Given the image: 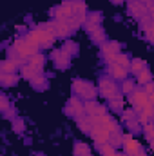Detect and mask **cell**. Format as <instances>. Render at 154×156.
Here are the masks:
<instances>
[{"instance_id": "cell-17", "label": "cell", "mask_w": 154, "mask_h": 156, "mask_svg": "<svg viewBox=\"0 0 154 156\" xmlns=\"http://www.w3.org/2000/svg\"><path fill=\"white\" fill-rule=\"evenodd\" d=\"M107 69H109L111 78H116V80H120V82L127 80V76H129V69H127V67H121V66L116 64V62H111Z\"/></svg>"}, {"instance_id": "cell-4", "label": "cell", "mask_w": 154, "mask_h": 156, "mask_svg": "<svg viewBox=\"0 0 154 156\" xmlns=\"http://www.w3.org/2000/svg\"><path fill=\"white\" fill-rule=\"evenodd\" d=\"M98 91L103 98L107 100H114L120 96V87L116 83L114 78H100V83H98Z\"/></svg>"}, {"instance_id": "cell-39", "label": "cell", "mask_w": 154, "mask_h": 156, "mask_svg": "<svg viewBox=\"0 0 154 156\" xmlns=\"http://www.w3.org/2000/svg\"><path fill=\"white\" fill-rule=\"evenodd\" d=\"M138 122H140V120H136V118H134V120H129V122H125V125H127L131 131H138V129H140V123H138Z\"/></svg>"}, {"instance_id": "cell-14", "label": "cell", "mask_w": 154, "mask_h": 156, "mask_svg": "<svg viewBox=\"0 0 154 156\" xmlns=\"http://www.w3.org/2000/svg\"><path fill=\"white\" fill-rule=\"evenodd\" d=\"M85 113H87V116H94V118L107 115L105 107L100 102H96V100H85Z\"/></svg>"}, {"instance_id": "cell-30", "label": "cell", "mask_w": 154, "mask_h": 156, "mask_svg": "<svg viewBox=\"0 0 154 156\" xmlns=\"http://www.w3.org/2000/svg\"><path fill=\"white\" fill-rule=\"evenodd\" d=\"M31 85H33L35 89H45V87H47V78L40 73L38 76H35L31 80Z\"/></svg>"}, {"instance_id": "cell-48", "label": "cell", "mask_w": 154, "mask_h": 156, "mask_svg": "<svg viewBox=\"0 0 154 156\" xmlns=\"http://www.w3.org/2000/svg\"><path fill=\"white\" fill-rule=\"evenodd\" d=\"M35 156H44V154H35Z\"/></svg>"}, {"instance_id": "cell-27", "label": "cell", "mask_w": 154, "mask_h": 156, "mask_svg": "<svg viewBox=\"0 0 154 156\" xmlns=\"http://www.w3.org/2000/svg\"><path fill=\"white\" fill-rule=\"evenodd\" d=\"M109 144H111L114 149H118L120 145H123V134H121V131H120V129H118V131H114V133H111Z\"/></svg>"}, {"instance_id": "cell-24", "label": "cell", "mask_w": 154, "mask_h": 156, "mask_svg": "<svg viewBox=\"0 0 154 156\" xmlns=\"http://www.w3.org/2000/svg\"><path fill=\"white\" fill-rule=\"evenodd\" d=\"M76 125H78V129H80L82 133L91 134V131H93V118H91V116L80 118V120H76Z\"/></svg>"}, {"instance_id": "cell-7", "label": "cell", "mask_w": 154, "mask_h": 156, "mask_svg": "<svg viewBox=\"0 0 154 156\" xmlns=\"http://www.w3.org/2000/svg\"><path fill=\"white\" fill-rule=\"evenodd\" d=\"M45 26L56 35V38H67L69 35H73V29L67 26L65 20H51V22H47Z\"/></svg>"}, {"instance_id": "cell-26", "label": "cell", "mask_w": 154, "mask_h": 156, "mask_svg": "<svg viewBox=\"0 0 154 156\" xmlns=\"http://www.w3.org/2000/svg\"><path fill=\"white\" fill-rule=\"evenodd\" d=\"M143 69H145V62H143L142 58H132V60H131V69H129V71H131L134 76H138Z\"/></svg>"}, {"instance_id": "cell-13", "label": "cell", "mask_w": 154, "mask_h": 156, "mask_svg": "<svg viewBox=\"0 0 154 156\" xmlns=\"http://www.w3.org/2000/svg\"><path fill=\"white\" fill-rule=\"evenodd\" d=\"M100 47H102V53H103V58L107 60V64H111V62L114 60V56L120 53V44L114 42V40L105 42V44H102Z\"/></svg>"}, {"instance_id": "cell-20", "label": "cell", "mask_w": 154, "mask_h": 156, "mask_svg": "<svg viewBox=\"0 0 154 156\" xmlns=\"http://www.w3.org/2000/svg\"><path fill=\"white\" fill-rule=\"evenodd\" d=\"M45 62H47V58L42 55V53H37L35 56H31L29 60H27V64L31 66V67H35L37 71L40 73H44V67H45Z\"/></svg>"}, {"instance_id": "cell-36", "label": "cell", "mask_w": 154, "mask_h": 156, "mask_svg": "<svg viewBox=\"0 0 154 156\" xmlns=\"http://www.w3.org/2000/svg\"><path fill=\"white\" fill-rule=\"evenodd\" d=\"M116 153V149L111 145V144H103V145H100V154L102 156H113Z\"/></svg>"}, {"instance_id": "cell-12", "label": "cell", "mask_w": 154, "mask_h": 156, "mask_svg": "<svg viewBox=\"0 0 154 156\" xmlns=\"http://www.w3.org/2000/svg\"><path fill=\"white\" fill-rule=\"evenodd\" d=\"M102 20H103V16H102L100 11H93V13H89V15H87V20H85V24H83L85 31H87V33L96 31L98 27H102Z\"/></svg>"}, {"instance_id": "cell-5", "label": "cell", "mask_w": 154, "mask_h": 156, "mask_svg": "<svg viewBox=\"0 0 154 156\" xmlns=\"http://www.w3.org/2000/svg\"><path fill=\"white\" fill-rule=\"evenodd\" d=\"M93 118V131H91V138L94 140V144L100 147V145H103V144H109V138H111V133L100 123V120L94 116Z\"/></svg>"}, {"instance_id": "cell-6", "label": "cell", "mask_w": 154, "mask_h": 156, "mask_svg": "<svg viewBox=\"0 0 154 156\" xmlns=\"http://www.w3.org/2000/svg\"><path fill=\"white\" fill-rule=\"evenodd\" d=\"M65 113H67V116L75 118V120L83 118V115H85V102H82V98H78V96H71L67 100V104H65Z\"/></svg>"}, {"instance_id": "cell-28", "label": "cell", "mask_w": 154, "mask_h": 156, "mask_svg": "<svg viewBox=\"0 0 154 156\" xmlns=\"http://www.w3.org/2000/svg\"><path fill=\"white\" fill-rule=\"evenodd\" d=\"M91 35V40L94 42V44H105V31H103V27H98L96 31H93V33H89Z\"/></svg>"}, {"instance_id": "cell-25", "label": "cell", "mask_w": 154, "mask_h": 156, "mask_svg": "<svg viewBox=\"0 0 154 156\" xmlns=\"http://www.w3.org/2000/svg\"><path fill=\"white\" fill-rule=\"evenodd\" d=\"M73 153L75 156H91V147L85 142H76L73 147Z\"/></svg>"}, {"instance_id": "cell-8", "label": "cell", "mask_w": 154, "mask_h": 156, "mask_svg": "<svg viewBox=\"0 0 154 156\" xmlns=\"http://www.w3.org/2000/svg\"><path fill=\"white\" fill-rule=\"evenodd\" d=\"M51 15H53V20H69L71 16H75L73 7H71V0H64L60 5H56L51 11Z\"/></svg>"}, {"instance_id": "cell-41", "label": "cell", "mask_w": 154, "mask_h": 156, "mask_svg": "<svg viewBox=\"0 0 154 156\" xmlns=\"http://www.w3.org/2000/svg\"><path fill=\"white\" fill-rule=\"evenodd\" d=\"M147 9H149V16H151V18H154V4H152V5H149Z\"/></svg>"}, {"instance_id": "cell-35", "label": "cell", "mask_w": 154, "mask_h": 156, "mask_svg": "<svg viewBox=\"0 0 154 156\" xmlns=\"http://www.w3.org/2000/svg\"><path fill=\"white\" fill-rule=\"evenodd\" d=\"M134 83L131 82V80H123V83H121V93L123 94H127V96H131L132 93H134Z\"/></svg>"}, {"instance_id": "cell-33", "label": "cell", "mask_w": 154, "mask_h": 156, "mask_svg": "<svg viewBox=\"0 0 154 156\" xmlns=\"http://www.w3.org/2000/svg\"><path fill=\"white\" fill-rule=\"evenodd\" d=\"M62 49H64L65 53H69L71 56H73V55H78V44L73 42V40H67V42L62 45Z\"/></svg>"}, {"instance_id": "cell-42", "label": "cell", "mask_w": 154, "mask_h": 156, "mask_svg": "<svg viewBox=\"0 0 154 156\" xmlns=\"http://www.w3.org/2000/svg\"><path fill=\"white\" fill-rule=\"evenodd\" d=\"M140 2H142V4H145L147 7H149V5H152V4H154V0H140Z\"/></svg>"}, {"instance_id": "cell-34", "label": "cell", "mask_w": 154, "mask_h": 156, "mask_svg": "<svg viewBox=\"0 0 154 156\" xmlns=\"http://www.w3.org/2000/svg\"><path fill=\"white\" fill-rule=\"evenodd\" d=\"M143 134H145V138H147L149 142H154V122L143 125Z\"/></svg>"}, {"instance_id": "cell-43", "label": "cell", "mask_w": 154, "mask_h": 156, "mask_svg": "<svg viewBox=\"0 0 154 156\" xmlns=\"http://www.w3.org/2000/svg\"><path fill=\"white\" fill-rule=\"evenodd\" d=\"M113 156H129V154H127V153H118V151H116Z\"/></svg>"}, {"instance_id": "cell-18", "label": "cell", "mask_w": 154, "mask_h": 156, "mask_svg": "<svg viewBox=\"0 0 154 156\" xmlns=\"http://www.w3.org/2000/svg\"><path fill=\"white\" fill-rule=\"evenodd\" d=\"M22 66H24L22 60L5 58L4 62H0V71H2V73H16L18 69H22Z\"/></svg>"}, {"instance_id": "cell-46", "label": "cell", "mask_w": 154, "mask_h": 156, "mask_svg": "<svg viewBox=\"0 0 154 156\" xmlns=\"http://www.w3.org/2000/svg\"><path fill=\"white\" fill-rule=\"evenodd\" d=\"M136 156H147V154H145V153L142 151V153H138V154H136Z\"/></svg>"}, {"instance_id": "cell-19", "label": "cell", "mask_w": 154, "mask_h": 156, "mask_svg": "<svg viewBox=\"0 0 154 156\" xmlns=\"http://www.w3.org/2000/svg\"><path fill=\"white\" fill-rule=\"evenodd\" d=\"M138 120H140V123H151V122H154V105L151 104V100H149V104L138 113Z\"/></svg>"}, {"instance_id": "cell-21", "label": "cell", "mask_w": 154, "mask_h": 156, "mask_svg": "<svg viewBox=\"0 0 154 156\" xmlns=\"http://www.w3.org/2000/svg\"><path fill=\"white\" fill-rule=\"evenodd\" d=\"M0 83L4 87H13L18 83V75L16 73H0Z\"/></svg>"}, {"instance_id": "cell-29", "label": "cell", "mask_w": 154, "mask_h": 156, "mask_svg": "<svg viewBox=\"0 0 154 156\" xmlns=\"http://www.w3.org/2000/svg\"><path fill=\"white\" fill-rule=\"evenodd\" d=\"M136 80H138V83H140V85H143V87H145L149 82H152V75H151V71L145 67V69H143V71L136 76Z\"/></svg>"}, {"instance_id": "cell-37", "label": "cell", "mask_w": 154, "mask_h": 156, "mask_svg": "<svg viewBox=\"0 0 154 156\" xmlns=\"http://www.w3.org/2000/svg\"><path fill=\"white\" fill-rule=\"evenodd\" d=\"M11 127H13V131H15V133H24L26 123H24V120H20V118H16V120L13 118V125H11Z\"/></svg>"}, {"instance_id": "cell-2", "label": "cell", "mask_w": 154, "mask_h": 156, "mask_svg": "<svg viewBox=\"0 0 154 156\" xmlns=\"http://www.w3.org/2000/svg\"><path fill=\"white\" fill-rule=\"evenodd\" d=\"M11 47L15 49V53L22 58V60H29L31 56H35L37 53H38V45L33 42V40H29L27 37H24V38H16L13 44H11Z\"/></svg>"}, {"instance_id": "cell-44", "label": "cell", "mask_w": 154, "mask_h": 156, "mask_svg": "<svg viewBox=\"0 0 154 156\" xmlns=\"http://www.w3.org/2000/svg\"><path fill=\"white\" fill-rule=\"evenodd\" d=\"M149 100H151V104L154 105V93H151V94H149Z\"/></svg>"}, {"instance_id": "cell-1", "label": "cell", "mask_w": 154, "mask_h": 156, "mask_svg": "<svg viewBox=\"0 0 154 156\" xmlns=\"http://www.w3.org/2000/svg\"><path fill=\"white\" fill-rule=\"evenodd\" d=\"M26 37H27L29 40H33L38 47H44V49L51 47V45L54 44V40H56V35H54L45 24H42V26H38V27L31 29Z\"/></svg>"}, {"instance_id": "cell-49", "label": "cell", "mask_w": 154, "mask_h": 156, "mask_svg": "<svg viewBox=\"0 0 154 156\" xmlns=\"http://www.w3.org/2000/svg\"><path fill=\"white\" fill-rule=\"evenodd\" d=\"M127 2H132V0H127Z\"/></svg>"}, {"instance_id": "cell-23", "label": "cell", "mask_w": 154, "mask_h": 156, "mask_svg": "<svg viewBox=\"0 0 154 156\" xmlns=\"http://www.w3.org/2000/svg\"><path fill=\"white\" fill-rule=\"evenodd\" d=\"M20 75H22V78H26L27 82H31L35 76H38L40 75V71H37L35 67H31V66L26 62V64L22 66V69H20Z\"/></svg>"}, {"instance_id": "cell-32", "label": "cell", "mask_w": 154, "mask_h": 156, "mask_svg": "<svg viewBox=\"0 0 154 156\" xmlns=\"http://www.w3.org/2000/svg\"><path fill=\"white\" fill-rule=\"evenodd\" d=\"M113 62H116V64H120L121 67H127V69H131V58L127 56V55H123V53H118L114 56V60Z\"/></svg>"}, {"instance_id": "cell-11", "label": "cell", "mask_w": 154, "mask_h": 156, "mask_svg": "<svg viewBox=\"0 0 154 156\" xmlns=\"http://www.w3.org/2000/svg\"><path fill=\"white\" fill-rule=\"evenodd\" d=\"M123 149L129 156H136L138 153H142V145L132 134H123Z\"/></svg>"}, {"instance_id": "cell-16", "label": "cell", "mask_w": 154, "mask_h": 156, "mask_svg": "<svg viewBox=\"0 0 154 156\" xmlns=\"http://www.w3.org/2000/svg\"><path fill=\"white\" fill-rule=\"evenodd\" d=\"M140 27H142V31L145 33V38L149 40L151 44H154V18H151L149 15L143 16V18L140 20Z\"/></svg>"}, {"instance_id": "cell-22", "label": "cell", "mask_w": 154, "mask_h": 156, "mask_svg": "<svg viewBox=\"0 0 154 156\" xmlns=\"http://www.w3.org/2000/svg\"><path fill=\"white\" fill-rule=\"evenodd\" d=\"M98 120H100V123H102V125H103L109 133H114V131H118V129H120L118 122H114V118L109 116V115H103V116H100Z\"/></svg>"}, {"instance_id": "cell-38", "label": "cell", "mask_w": 154, "mask_h": 156, "mask_svg": "<svg viewBox=\"0 0 154 156\" xmlns=\"http://www.w3.org/2000/svg\"><path fill=\"white\" fill-rule=\"evenodd\" d=\"M0 105H2L0 109L4 111V115H5V113H9V100H7V96H5V94H2V96H0Z\"/></svg>"}, {"instance_id": "cell-40", "label": "cell", "mask_w": 154, "mask_h": 156, "mask_svg": "<svg viewBox=\"0 0 154 156\" xmlns=\"http://www.w3.org/2000/svg\"><path fill=\"white\" fill-rule=\"evenodd\" d=\"M143 89H145V93H147V94H151V93H154V83H152V82H149Z\"/></svg>"}, {"instance_id": "cell-45", "label": "cell", "mask_w": 154, "mask_h": 156, "mask_svg": "<svg viewBox=\"0 0 154 156\" xmlns=\"http://www.w3.org/2000/svg\"><path fill=\"white\" fill-rule=\"evenodd\" d=\"M111 2H113V4H121L123 0H111Z\"/></svg>"}, {"instance_id": "cell-9", "label": "cell", "mask_w": 154, "mask_h": 156, "mask_svg": "<svg viewBox=\"0 0 154 156\" xmlns=\"http://www.w3.org/2000/svg\"><path fill=\"white\" fill-rule=\"evenodd\" d=\"M129 98H131V104H132V107H134V111H136V113H140V111L149 104V94L145 93V89H143V87L134 89V93H132Z\"/></svg>"}, {"instance_id": "cell-15", "label": "cell", "mask_w": 154, "mask_h": 156, "mask_svg": "<svg viewBox=\"0 0 154 156\" xmlns=\"http://www.w3.org/2000/svg\"><path fill=\"white\" fill-rule=\"evenodd\" d=\"M129 13H131L134 18L142 20L143 16H147V15H149V9H147V5H145V4H142L140 0H132V2H129Z\"/></svg>"}, {"instance_id": "cell-10", "label": "cell", "mask_w": 154, "mask_h": 156, "mask_svg": "<svg viewBox=\"0 0 154 156\" xmlns=\"http://www.w3.org/2000/svg\"><path fill=\"white\" fill-rule=\"evenodd\" d=\"M53 62H54L56 69H67L69 64H71V55L65 53L62 47L60 49H54L53 51Z\"/></svg>"}, {"instance_id": "cell-47", "label": "cell", "mask_w": 154, "mask_h": 156, "mask_svg": "<svg viewBox=\"0 0 154 156\" xmlns=\"http://www.w3.org/2000/svg\"><path fill=\"white\" fill-rule=\"evenodd\" d=\"M151 147H152V151H154V142H151Z\"/></svg>"}, {"instance_id": "cell-31", "label": "cell", "mask_w": 154, "mask_h": 156, "mask_svg": "<svg viewBox=\"0 0 154 156\" xmlns=\"http://www.w3.org/2000/svg\"><path fill=\"white\" fill-rule=\"evenodd\" d=\"M109 107H111V111H114V113H123L125 109H123V100H121V96H118L114 100H109Z\"/></svg>"}, {"instance_id": "cell-3", "label": "cell", "mask_w": 154, "mask_h": 156, "mask_svg": "<svg viewBox=\"0 0 154 156\" xmlns=\"http://www.w3.org/2000/svg\"><path fill=\"white\" fill-rule=\"evenodd\" d=\"M73 91L82 100H94V96L100 93L91 82H85V80H75L73 82Z\"/></svg>"}]
</instances>
